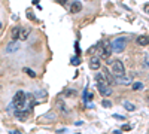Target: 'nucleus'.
<instances>
[{"label":"nucleus","mask_w":149,"mask_h":134,"mask_svg":"<svg viewBox=\"0 0 149 134\" xmlns=\"http://www.w3.org/2000/svg\"><path fill=\"white\" fill-rule=\"evenodd\" d=\"M17 49H18V42H12L6 46V52H14Z\"/></svg>","instance_id":"9b49d317"},{"label":"nucleus","mask_w":149,"mask_h":134,"mask_svg":"<svg viewBox=\"0 0 149 134\" xmlns=\"http://www.w3.org/2000/svg\"><path fill=\"white\" fill-rule=\"evenodd\" d=\"M124 107H125L127 110H130V112L136 110V106H134L133 103H130V101H124Z\"/></svg>","instance_id":"f8f14e48"},{"label":"nucleus","mask_w":149,"mask_h":134,"mask_svg":"<svg viewBox=\"0 0 149 134\" xmlns=\"http://www.w3.org/2000/svg\"><path fill=\"white\" fill-rule=\"evenodd\" d=\"M79 63H81L79 57H73V58H72V64H73V66H78Z\"/></svg>","instance_id":"f3484780"},{"label":"nucleus","mask_w":149,"mask_h":134,"mask_svg":"<svg viewBox=\"0 0 149 134\" xmlns=\"http://www.w3.org/2000/svg\"><path fill=\"white\" fill-rule=\"evenodd\" d=\"M100 66H102L100 60H98V58H91V61H90V69L97 70V69H100Z\"/></svg>","instance_id":"423d86ee"},{"label":"nucleus","mask_w":149,"mask_h":134,"mask_svg":"<svg viewBox=\"0 0 149 134\" xmlns=\"http://www.w3.org/2000/svg\"><path fill=\"white\" fill-rule=\"evenodd\" d=\"M15 116L19 118L21 121H26L27 116H29V112H27V110H17V112H15Z\"/></svg>","instance_id":"1a4fd4ad"},{"label":"nucleus","mask_w":149,"mask_h":134,"mask_svg":"<svg viewBox=\"0 0 149 134\" xmlns=\"http://www.w3.org/2000/svg\"><path fill=\"white\" fill-rule=\"evenodd\" d=\"M112 75L116 79L125 76V69H124L122 61H119V60H113V61H112Z\"/></svg>","instance_id":"7ed1b4c3"},{"label":"nucleus","mask_w":149,"mask_h":134,"mask_svg":"<svg viewBox=\"0 0 149 134\" xmlns=\"http://www.w3.org/2000/svg\"><path fill=\"white\" fill-rule=\"evenodd\" d=\"M115 134H121V131H115Z\"/></svg>","instance_id":"b1692460"},{"label":"nucleus","mask_w":149,"mask_h":134,"mask_svg":"<svg viewBox=\"0 0 149 134\" xmlns=\"http://www.w3.org/2000/svg\"><path fill=\"white\" fill-rule=\"evenodd\" d=\"M18 36H19V27H15L12 30V39H14V42L18 39Z\"/></svg>","instance_id":"4468645a"},{"label":"nucleus","mask_w":149,"mask_h":134,"mask_svg":"<svg viewBox=\"0 0 149 134\" xmlns=\"http://www.w3.org/2000/svg\"><path fill=\"white\" fill-rule=\"evenodd\" d=\"M57 106H58V107H61V110H63V112H67V107L63 104V101H61V100H58V101H57Z\"/></svg>","instance_id":"dca6fc26"},{"label":"nucleus","mask_w":149,"mask_h":134,"mask_svg":"<svg viewBox=\"0 0 149 134\" xmlns=\"http://www.w3.org/2000/svg\"><path fill=\"white\" fill-rule=\"evenodd\" d=\"M133 90H134V91H140V90H143V83H142V82H136V83H133Z\"/></svg>","instance_id":"2eb2a0df"},{"label":"nucleus","mask_w":149,"mask_h":134,"mask_svg":"<svg viewBox=\"0 0 149 134\" xmlns=\"http://www.w3.org/2000/svg\"><path fill=\"white\" fill-rule=\"evenodd\" d=\"M143 9H145L146 14H149V5H145V6H143Z\"/></svg>","instance_id":"6ab92c4d"},{"label":"nucleus","mask_w":149,"mask_h":134,"mask_svg":"<svg viewBox=\"0 0 149 134\" xmlns=\"http://www.w3.org/2000/svg\"><path fill=\"white\" fill-rule=\"evenodd\" d=\"M0 28H2V24H0Z\"/></svg>","instance_id":"393cba45"},{"label":"nucleus","mask_w":149,"mask_h":134,"mask_svg":"<svg viewBox=\"0 0 149 134\" xmlns=\"http://www.w3.org/2000/svg\"><path fill=\"white\" fill-rule=\"evenodd\" d=\"M146 66H149V57H146Z\"/></svg>","instance_id":"5701e85b"},{"label":"nucleus","mask_w":149,"mask_h":134,"mask_svg":"<svg viewBox=\"0 0 149 134\" xmlns=\"http://www.w3.org/2000/svg\"><path fill=\"white\" fill-rule=\"evenodd\" d=\"M103 106H106V107H110V103H109V101H103Z\"/></svg>","instance_id":"412c9836"},{"label":"nucleus","mask_w":149,"mask_h":134,"mask_svg":"<svg viewBox=\"0 0 149 134\" xmlns=\"http://www.w3.org/2000/svg\"><path fill=\"white\" fill-rule=\"evenodd\" d=\"M122 130H131V127H128V125H124V127H122Z\"/></svg>","instance_id":"4be33fe9"},{"label":"nucleus","mask_w":149,"mask_h":134,"mask_svg":"<svg viewBox=\"0 0 149 134\" xmlns=\"http://www.w3.org/2000/svg\"><path fill=\"white\" fill-rule=\"evenodd\" d=\"M81 9H82V5L79 2H73L72 3V8H70V12H72V14H78Z\"/></svg>","instance_id":"0eeeda50"},{"label":"nucleus","mask_w":149,"mask_h":134,"mask_svg":"<svg viewBox=\"0 0 149 134\" xmlns=\"http://www.w3.org/2000/svg\"><path fill=\"white\" fill-rule=\"evenodd\" d=\"M10 134H22L21 131H17V130H14V131H10Z\"/></svg>","instance_id":"aec40b11"},{"label":"nucleus","mask_w":149,"mask_h":134,"mask_svg":"<svg viewBox=\"0 0 149 134\" xmlns=\"http://www.w3.org/2000/svg\"><path fill=\"white\" fill-rule=\"evenodd\" d=\"M29 34H30V30L29 28H19V36H18V37L21 40H26L29 37Z\"/></svg>","instance_id":"6e6552de"},{"label":"nucleus","mask_w":149,"mask_h":134,"mask_svg":"<svg viewBox=\"0 0 149 134\" xmlns=\"http://www.w3.org/2000/svg\"><path fill=\"white\" fill-rule=\"evenodd\" d=\"M84 100H85V101H88V100L91 101V100H93V92L88 91V90H85V92H84Z\"/></svg>","instance_id":"ddd939ff"},{"label":"nucleus","mask_w":149,"mask_h":134,"mask_svg":"<svg viewBox=\"0 0 149 134\" xmlns=\"http://www.w3.org/2000/svg\"><path fill=\"white\" fill-rule=\"evenodd\" d=\"M12 104L17 107V110H26V92L18 91L15 94V97H14Z\"/></svg>","instance_id":"f03ea898"},{"label":"nucleus","mask_w":149,"mask_h":134,"mask_svg":"<svg viewBox=\"0 0 149 134\" xmlns=\"http://www.w3.org/2000/svg\"><path fill=\"white\" fill-rule=\"evenodd\" d=\"M137 43H139L140 46L149 45V36H140V37H137Z\"/></svg>","instance_id":"9d476101"},{"label":"nucleus","mask_w":149,"mask_h":134,"mask_svg":"<svg viewBox=\"0 0 149 134\" xmlns=\"http://www.w3.org/2000/svg\"><path fill=\"white\" fill-rule=\"evenodd\" d=\"M95 81H97V88H98V91H100V94L104 95V97H109L112 94V88H110V85L106 82L104 76L102 75V73H98V75L95 76Z\"/></svg>","instance_id":"f257e3e1"},{"label":"nucleus","mask_w":149,"mask_h":134,"mask_svg":"<svg viewBox=\"0 0 149 134\" xmlns=\"http://www.w3.org/2000/svg\"><path fill=\"white\" fill-rule=\"evenodd\" d=\"M97 52H98V57H102V58H109L110 54H112V46H110V43H109L107 40L100 42V43H98Z\"/></svg>","instance_id":"20e7f679"},{"label":"nucleus","mask_w":149,"mask_h":134,"mask_svg":"<svg viewBox=\"0 0 149 134\" xmlns=\"http://www.w3.org/2000/svg\"><path fill=\"white\" fill-rule=\"evenodd\" d=\"M24 72H26L29 76H31V78H34V76H36V73H34L33 70H30V69H24Z\"/></svg>","instance_id":"a211bd4d"},{"label":"nucleus","mask_w":149,"mask_h":134,"mask_svg":"<svg viewBox=\"0 0 149 134\" xmlns=\"http://www.w3.org/2000/svg\"><path fill=\"white\" fill-rule=\"evenodd\" d=\"M125 45H127V37H116L110 43L112 51H115V52H122L125 49Z\"/></svg>","instance_id":"39448f33"}]
</instances>
